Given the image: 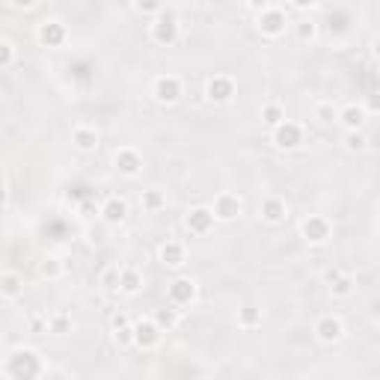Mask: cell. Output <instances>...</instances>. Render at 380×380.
Segmentation results:
<instances>
[{
    "instance_id": "obj_1",
    "label": "cell",
    "mask_w": 380,
    "mask_h": 380,
    "mask_svg": "<svg viewBox=\"0 0 380 380\" xmlns=\"http://www.w3.org/2000/svg\"><path fill=\"white\" fill-rule=\"evenodd\" d=\"M149 33H152V42H155V45H164V48H170V45H175L178 36H182V24H178L175 13H170V9H161L158 15H152Z\"/></svg>"
},
{
    "instance_id": "obj_2",
    "label": "cell",
    "mask_w": 380,
    "mask_h": 380,
    "mask_svg": "<svg viewBox=\"0 0 380 380\" xmlns=\"http://www.w3.org/2000/svg\"><path fill=\"white\" fill-rule=\"evenodd\" d=\"M9 377H42L45 368H42V356L30 348H21L9 356Z\"/></svg>"
},
{
    "instance_id": "obj_3",
    "label": "cell",
    "mask_w": 380,
    "mask_h": 380,
    "mask_svg": "<svg viewBox=\"0 0 380 380\" xmlns=\"http://www.w3.org/2000/svg\"><path fill=\"white\" fill-rule=\"evenodd\" d=\"M255 24H259L262 36L279 39L288 27V15H285V9H279V6H264V9H259V21H255Z\"/></svg>"
},
{
    "instance_id": "obj_4",
    "label": "cell",
    "mask_w": 380,
    "mask_h": 380,
    "mask_svg": "<svg viewBox=\"0 0 380 380\" xmlns=\"http://www.w3.org/2000/svg\"><path fill=\"white\" fill-rule=\"evenodd\" d=\"M271 140H274L276 149L292 152V149H297L300 143H303V128H300L297 122H292V119H283L276 128H271Z\"/></svg>"
},
{
    "instance_id": "obj_5",
    "label": "cell",
    "mask_w": 380,
    "mask_h": 380,
    "mask_svg": "<svg viewBox=\"0 0 380 380\" xmlns=\"http://www.w3.org/2000/svg\"><path fill=\"white\" fill-rule=\"evenodd\" d=\"M131 327H134V345L143 351L158 348L161 339H164V330L155 324V318H140L137 324H131Z\"/></svg>"
},
{
    "instance_id": "obj_6",
    "label": "cell",
    "mask_w": 380,
    "mask_h": 380,
    "mask_svg": "<svg viewBox=\"0 0 380 380\" xmlns=\"http://www.w3.org/2000/svg\"><path fill=\"white\" fill-rule=\"evenodd\" d=\"M235 81L229 74H214L211 81L205 84V98L211 104H229L232 98H235Z\"/></svg>"
},
{
    "instance_id": "obj_7",
    "label": "cell",
    "mask_w": 380,
    "mask_h": 380,
    "mask_svg": "<svg viewBox=\"0 0 380 380\" xmlns=\"http://www.w3.org/2000/svg\"><path fill=\"white\" fill-rule=\"evenodd\" d=\"M166 297H170V303L178 309L190 306L196 300V283L190 276H175L170 283V288H166Z\"/></svg>"
},
{
    "instance_id": "obj_8",
    "label": "cell",
    "mask_w": 380,
    "mask_h": 380,
    "mask_svg": "<svg viewBox=\"0 0 380 380\" xmlns=\"http://www.w3.org/2000/svg\"><path fill=\"white\" fill-rule=\"evenodd\" d=\"M152 95L158 98L161 104H175L178 98L184 95V86H182V81H178L175 74H161L158 81H155V86H152Z\"/></svg>"
},
{
    "instance_id": "obj_9",
    "label": "cell",
    "mask_w": 380,
    "mask_h": 380,
    "mask_svg": "<svg viewBox=\"0 0 380 380\" xmlns=\"http://www.w3.org/2000/svg\"><path fill=\"white\" fill-rule=\"evenodd\" d=\"M300 232H303V238L309 244H327L330 235H333V226H330V220L324 214H309L303 220V226H300Z\"/></svg>"
},
{
    "instance_id": "obj_10",
    "label": "cell",
    "mask_w": 380,
    "mask_h": 380,
    "mask_svg": "<svg viewBox=\"0 0 380 380\" xmlns=\"http://www.w3.org/2000/svg\"><path fill=\"white\" fill-rule=\"evenodd\" d=\"M36 39L45 45V48H63L65 39H69V30H65L63 21L51 18V21H42V24H39Z\"/></svg>"
},
{
    "instance_id": "obj_11",
    "label": "cell",
    "mask_w": 380,
    "mask_h": 380,
    "mask_svg": "<svg viewBox=\"0 0 380 380\" xmlns=\"http://www.w3.org/2000/svg\"><path fill=\"white\" fill-rule=\"evenodd\" d=\"M214 211L205 208V205H196V208H190L187 211V217H184V226L190 235H208L211 229H214Z\"/></svg>"
},
{
    "instance_id": "obj_12",
    "label": "cell",
    "mask_w": 380,
    "mask_h": 380,
    "mask_svg": "<svg viewBox=\"0 0 380 380\" xmlns=\"http://www.w3.org/2000/svg\"><path fill=\"white\" fill-rule=\"evenodd\" d=\"M315 336H318V342H324V345L342 342V336H345L342 318H339V315H321V318L315 321Z\"/></svg>"
},
{
    "instance_id": "obj_13",
    "label": "cell",
    "mask_w": 380,
    "mask_h": 380,
    "mask_svg": "<svg viewBox=\"0 0 380 380\" xmlns=\"http://www.w3.org/2000/svg\"><path fill=\"white\" fill-rule=\"evenodd\" d=\"M211 211H214V220H223V223H232V220H238L241 217V199L235 196V193H220L214 199V205H211Z\"/></svg>"
},
{
    "instance_id": "obj_14",
    "label": "cell",
    "mask_w": 380,
    "mask_h": 380,
    "mask_svg": "<svg viewBox=\"0 0 380 380\" xmlns=\"http://www.w3.org/2000/svg\"><path fill=\"white\" fill-rule=\"evenodd\" d=\"M113 166H116V170H119L122 175L134 178V175H140V173H143V155H140L137 149L125 146V149H119V152L113 155Z\"/></svg>"
},
{
    "instance_id": "obj_15",
    "label": "cell",
    "mask_w": 380,
    "mask_h": 380,
    "mask_svg": "<svg viewBox=\"0 0 380 380\" xmlns=\"http://www.w3.org/2000/svg\"><path fill=\"white\" fill-rule=\"evenodd\" d=\"M98 214H102V220L110 223V226H119V223L128 220V203L125 199H119V196H110L107 203L98 208Z\"/></svg>"
},
{
    "instance_id": "obj_16",
    "label": "cell",
    "mask_w": 380,
    "mask_h": 380,
    "mask_svg": "<svg viewBox=\"0 0 380 380\" xmlns=\"http://www.w3.org/2000/svg\"><path fill=\"white\" fill-rule=\"evenodd\" d=\"M327 283H330V294L336 297V300L351 297V292H354V276H348L345 271H339V267L327 271Z\"/></svg>"
},
{
    "instance_id": "obj_17",
    "label": "cell",
    "mask_w": 380,
    "mask_h": 380,
    "mask_svg": "<svg viewBox=\"0 0 380 380\" xmlns=\"http://www.w3.org/2000/svg\"><path fill=\"white\" fill-rule=\"evenodd\" d=\"M336 119L345 125V131H363V128H365L368 113H365V107H360V104H348V107H342V110H339Z\"/></svg>"
},
{
    "instance_id": "obj_18",
    "label": "cell",
    "mask_w": 380,
    "mask_h": 380,
    "mask_svg": "<svg viewBox=\"0 0 380 380\" xmlns=\"http://www.w3.org/2000/svg\"><path fill=\"white\" fill-rule=\"evenodd\" d=\"M259 211H262V220L274 223V226L288 217V205H285V199H279V196H264Z\"/></svg>"
},
{
    "instance_id": "obj_19",
    "label": "cell",
    "mask_w": 380,
    "mask_h": 380,
    "mask_svg": "<svg viewBox=\"0 0 380 380\" xmlns=\"http://www.w3.org/2000/svg\"><path fill=\"white\" fill-rule=\"evenodd\" d=\"M72 143L77 152H95L98 149V131L89 128V125H77L72 131Z\"/></svg>"
},
{
    "instance_id": "obj_20",
    "label": "cell",
    "mask_w": 380,
    "mask_h": 380,
    "mask_svg": "<svg viewBox=\"0 0 380 380\" xmlns=\"http://www.w3.org/2000/svg\"><path fill=\"white\" fill-rule=\"evenodd\" d=\"M143 288V274L137 267H119V292L122 294H140Z\"/></svg>"
},
{
    "instance_id": "obj_21",
    "label": "cell",
    "mask_w": 380,
    "mask_h": 380,
    "mask_svg": "<svg viewBox=\"0 0 380 380\" xmlns=\"http://www.w3.org/2000/svg\"><path fill=\"white\" fill-rule=\"evenodd\" d=\"M0 294H3L6 300H18L21 294H24V279H21L18 274H13V271L0 274Z\"/></svg>"
},
{
    "instance_id": "obj_22",
    "label": "cell",
    "mask_w": 380,
    "mask_h": 380,
    "mask_svg": "<svg viewBox=\"0 0 380 380\" xmlns=\"http://www.w3.org/2000/svg\"><path fill=\"white\" fill-rule=\"evenodd\" d=\"M184 255H187V250H184L182 241H166L164 247H161V262L166 267H182L184 264Z\"/></svg>"
},
{
    "instance_id": "obj_23",
    "label": "cell",
    "mask_w": 380,
    "mask_h": 380,
    "mask_svg": "<svg viewBox=\"0 0 380 380\" xmlns=\"http://www.w3.org/2000/svg\"><path fill=\"white\" fill-rule=\"evenodd\" d=\"M178 318H182V309H178V306H173V303L155 312V324H158V327H161L164 333H166V330H173L175 324H178Z\"/></svg>"
},
{
    "instance_id": "obj_24",
    "label": "cell",
    "mask_w": 380,
    "mask_h": 380,
    "mask_svg": "<svg viewBox=\"0 0 380 380\" xmlns=\"http://www.w3.org/2000/svg\"><path fill=\"white\" fill-rule=\"evenodd\" d=\"M283 119H285V107L279 104V102H267V104L262 107V122H264L267 128H276Z\"/></svg>"
},
{
    "instance_id": "obj_25",
    "label": "cell",
    "mask_w": 380,
    "mask_h": 380,
    "mask_svg": "<svg viewBox=\"0 0 380 380\" xmlns=\"http://www.w3.org/2000/svg\"><path fill=\"white\" fill-rule=\"evenodd\" d=\"M238 324H241L244 330L259 327V324H262V309H255V306H244V309H238Z\"/></svg>"
},
{
    "instance_id": "obj_26",
    "label": "cell",
    "mask_w": 380,
    "mask_h": 380,
    "mask_svg": "<svg viewBox=\"0 0 380 380\" xmlns=\"http://www.w3.org/2000/svg\"><path fill=\"white\" fill-rule=\"evenodd\" d=\"M345 149L348 152H365L368 149V137L363 131H345Z\"/></svg>"
},
{
    "instance_id": "obj_27",
    "label": "cell",
    "mask_w": 380,
    "mask_h": 380,
    "mask_svg": "<svg viewBox=\"0 0 380 380\" xmlns=\"http://www.w3.org/2000/svg\"><path fill=\"white\" fill-rule=\"evenodd\" d=\"M72 330V315H65V312H57V315L48 318V333H57V336H63V333Z\"/></svg>"
},
{
    "instance_id": "obj_28",
    "label": "cell",
    "mask_w": 380,
    "mask_h": 380,
    "mask_svg": "<svg viewBox=\"0 0 380 380\" xmlns=\"http://www.w3.org/2000/svg\"><path fill=\"white\" fill-rule=\"evenodd\" d=\"M164 205H166V196L161 190H146V193H143V208L146 211H161Z\"/></svg>"
},
{
    "instance_id": "obj_29",
    "label": "cell",
    "mask_w": 380,
    "mask_h": 380,
    "mask_svg": "<svg viewBox=\"0 0 380 380\" xmlns=\"http://www.w3.org/2000/svg\"><path fill=\"white\" fill-rule=\"evenodd\" d=\"M113 342L119 345V348H131V345H134V327H131V324L113 327Z\"/></svg>"
},
{
    "instance_id": "obj_30",
    "label": "cell",
    "mask_w": 380,
    "mask_h": 380,
    "mask_svg": "<svg viewBox=\"0 0 380 380\" xmlns=\"http://www.w3.org/2000/svg\"><path fill=\"white\" fill-rule=\"evenodd\" d=\"M39 271H42V276H48V279H57V276L63 274V262L57 259V255H48V259L42 262V267H39Z\"/></svg>"
},
{
    "instance_id": "obj_31",
    "label": "cell",
    "mask_w": 380,
    "mask_h": 380,
    "mask_svg": "<svg viewBox=\"0 0 380 380\" xmlns=\"http://www.w3.org/2000/svg\"><path fill=\"white\" fill-rule=\"evenodd\" d=\"M102 285H104V292H110V294L119 292V267L116 264H110L107 271L102 274Z\"/></svg>"
},
{
    "instance_id": "obj_32",
    "label": "cell",
    "mask_w": 380,
    "mask_h": 380,
    "mask_svg": "<svg viewBox=\"0 0 380 380\" xmlns=\"http://www.w3.org/2000/svg\"><path fill=\"white\" fill-rule=\"evenodd\" d=\"M134 6H137V13H143V15H158L164 9V0H134Z\"/></svg>"
},
{
    "instance_id": "obj_33",
    "label": "cell",
    "mask_w": 380,
    "mask_h": 380,
    "mask_svg": "<svg viewBox=\"0 0 380 380\" xmlns=\"http://www.w3.org/2000/svg\"><path fill=\"white\" fill-rule=\"evenodd\" d=\"M13 63H15V48H13V42L0 39V69H9Z\"/></svg>"
},
{
    "instance_id": "obj_34",
    "label": "cell",
    "mask_w": 380,
    "mask_h": 380,
    "mask_svg": "<svg viewBox=\"0 0 380 380\" xmlns=\"http://www.w3.org/2000/svg\"><path fill=\"white\" fill-rule=\"evenodd\" d=\"M315 33H318V27L312 24V21H300V24H297V39L300 42H312V39H315Z\"/></svg>"
},
{
    "instance_id": "obj_35",
    "label": "cell",
    "mask_w": 380,
    "mask_h": 380,
    "mask_svg": "<svg viewBox=\"0 0 380 380\" xmlns=\"http://www.w3.org/2000/svg\"><path fill=\"white\" fill-rule=\"evenodd\" d=\"M30 333H48V318H39V315H33L30 318Z\"/></svg>"
},
{
    "instance_id": "obj_36",
    "label": "cell",
    "mask_w": 380,
    "mask_h": 380,
    "mask_svg": "<svg viewBox=\"0 0 380 380\" xmlns=\"http://www.w3.org/2000/svg\"><path fill=\"white\" fill-rule=\"evenodd\" d=\"M318 116L324 122H333V119H336V110H333V104H318Z\"/></svg>"
},
{
    "instance_id": "obj_37",
    "label": "cell",
    "mask_w": 380,
    "mask_h": 380,
    "mask_svg": "<svg viewBox=\"0 0 380 380\" xmlns=\"http://www.w3.org/2000/svg\"><path fill=\"white\" fill-rule=\"evenodd\" d=\"M315 3H318V0H292V6L300 9V13H306V9H312Z\"/></svg>"
},
{
    "instance_id": "obj_38",
    "label": "cell",
    "mask_w": 380,
    "mask_h": 380,
    "mask_svg": "<svg viewBox=\"0 0 380 380\" xmlns=\"http://www.w3.org/2000/svg\"><path fill=\"white\" fill-rule=\"evenodd\" d=\"M9 3H13L15 9H33V6L39 3V0H9Z\"/></svg>"
},
{
    "instance_id": "obj_39",
    "label": "cell",
    "mask_w": 380,
    "mask_h": 380,
    "mask_svg": "<svg viewBox=\"0 0 380 380\" xmlns=\"http://www.w3.org/2000/svg\"><path fill=\"white\" fill-rule=\"evenodd\" d=\"M81 211H84V217H93V211L98 214V208H95L93 203H84V205H81Z\"/></svg>"
},
{
    "instance_id": "obj_40",
    "label": "cell",
    "mask_w": 380,
    "mask_h": 380,
    "mask_svg": "<svg viewBox=\"0 0 380 380\" xmlns=\"http://www.w3.org/2000/svg\"><path fill=\"white\" fill-rule=\"evenodd\" d=\"M122 324H131V321H128V315L119 312V315H113V327H122Z\"/></svg>"
},
{
    "instance_id": "obj_41",
    "label": "cell",
    "mask_w": 380,
    "mask_h": 380,
    "mask_svg": "<svg viewBox=\"0 0 380 380\" xmlns=\"http://www.w3.org/2000/svg\"><path fill=\"white\" fill-rule=\"evenodd\" d=\"M6 199H9V190H6L3 184H0V208H3V205H6Z\"/></svg>"
}]
</instances>
